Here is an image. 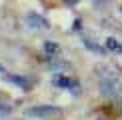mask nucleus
Returning <instances> with one entry per match:
<instances>
[{
    "mask_svg": "<svg viewBox=\"0 0 122 120\" xmlns=\"http://www.w3.org/2000/svg\"><path fill=\"white\" fill-rule=\"evenodd\" d=\"M100 92H102L104 96H118V94L122 92V86H120L118 80H116V76L102 78L100 80Z\"/></svg>",
    "mask_w": 122,
    "mask_h": 120,
    "instance_id": "obj_1",
    "label": "nucleus"
},
{
    "mask_svg": "<svg viewBox=\"0 0 122 120\" xmlns=\"http://www.w3.org/2000/svg\"><path fill=\"white\" fill-rule=\"evenodd\" d=\"M62 110L58 106H32L28 108V116H36V118H44V116H54L60 114Z\"/></svg>",
    "mask_w": 122,
    "mask_h": 120,
    "instance_id": "obj_2",
    "label": "nucleus"
},
{
    "mask_svg": "<svg viewBox=\"0 0 122 120\" xmlns=\"http://www.w3.org/2000/svg\"><path fill=\"white\" fill-rule=\"evenodd\" d=\"M52 82H54V86H58V88H64V90H78V80H74V78H70V76H64V74H56V76L52 78Z\"/></svg>",
    "mask_w": 122,
    "mask_h": 120,
    "instance_id": "obj_3",
    "label": "nucleus"
},
{
    "mask_svg": "<svg viewBox=\"0 0 122 120\" xmlns=\"http://www.w3.org/2000/svg\"><path fill=\"white\" fill-rule=\"evenodd\" d=\"M26 22L30 24V28H36V30H48L50 28L48 20L44 16H40V14H36V12H30L26 16Z\"/></svg>",
    "mask_w": 122,
    "mask_h": 120,
    "instance_id": "obj_4",
    "label": "nucleus"
},
{
    "mask_svg": "<svg viewBox=\"0 0 122 120\" xmlns=\"http://www.w3.org/2000/svg\"><path fill=\"white\" fill-rule=\"evenodd\" d=\"M4 78H6L8 82H14L16 86L24 88V90H30V88H32V80H28V78H24V76H16V74H4Z\"/></svg>",
    "mask_w": 122,
    "mask_h": 120,
    "instance_id": "obj_5",
    "label": "nucleus"
},
{
    "mask_svg": "<svg viewBox=\"0 0 122 120\" xmlns=\"http://www.w3.org/2000/svg\"><path fill=\"white\" fill-rule=\"evenodd\" d=\"M82 42H84V46L88 48V50H92V52H96V54H104L106 50L100 46V44H96L92 38H88V36H82Z\"/></svg>",
    "mask_w": 122,
    "mask_h": 120,
    "instance_id": "obj_6",
    "label": "nucleus"
},
{
    "mask_svg": "<svg viewBox=\"0 0 122 120\" xmlns=\"http://www.w3.org/2000/svg\"><path fill=\"white\" fill-rule=\"evenodd\" d=\"M44 52H46V56H50V58L60 56V46L56 42H46L44 44Z\"/></svg>",
    "mask_w": 122,
    "mask_h": 120,
    "instance_id": "obj_7",
    "label": "nucleus"
},
{
    "mask_svg": "<svg viewBox=\"0 0 122 120\" xmlns=\"http://www.w3.org/2000/svg\"><path fill=\"white\" fill-rule=\"evenodd\" d=\"M106 48L112 50V52H122V42L116 38H108L106 40Z\"/></svg>",
    "mask_w": 122,
    "mask_h": 120,
    "instance_id": "obj_8",
    "label": "nucleus"
},
{
    "mask_svg": "<svg viewBox=\"0 0 122 120\" xmlns=\"http://www.w3.org/2000/svg\"><path fill=\"white\" fill-rule=\"evenodd\" d=\"M10 110H12L10 106H4V104H0V116H4V114H8Z\"/></svg>",
    "mask_w": 122,
    "mask_h": 120,
    "instance_id": "obj_9",
    "label": "nucleus"
},
{
    "mask_svg": "<svg viewBox=\"0 0 122 120\" xmlns=\"http://www.w3.org/2000/svg\"><path fill=\"white\" fill-rule=\"evenodd\" d=\"M64 2H66V4H70V6H74V4L78 2V0H64Z\"/></svg>",
    "mask_w": 122,
    "mask_h": 120,
    "instance_id": "obj_10",
    "label": "nucleus"
},
{
    "mask_svg": "<svg viewBox=\"0 0 122 120\" xmlns=\"http://www.w3.org/2000/svg\"><path fill=\"white\" fill-rule=\"evenodd\" d=\"M94 2H102V4H104V2H106V0H94Z\"/></svg>",
    "mask_w": 122,
    "mask_h": 120,
    "instance_id": "obj_11",
    "label": "nucleus"
},
{
    "mask_svg": "<svg viewBox=\"0 0 122 120\" xmlns=\"http://www.w3.org/2000/svg\"><path fill=\"white\" fill-rule=\"evenodd\" d=\"M0 72H6V70H4V68H2V66H0Z\"/></svg>",
    "mask_w": 122,
    "mask_h": 120,
    "instance_id": "obj_12",
    "label": "nucleus"
},
{
    "mask_svg": "<svg viewBox=\"0 0 122 120\" xmlns=\"http://www.w3.org/2000/svg\"><path fill=\"white\" fill-rule=\"evenodd\" d=\"M120 14H122V6H120Z\"/></svg>",
    "mask_w": 122,
    "mask_h": 120,
    "instance_id": "obj_13",
    "label": "nucleus"
},
{
    "mask_svg": "<svg viewBox=\"0 0 122 120\" xmlns=\"http://www.w3.org/2000/svg\"><path fill=\"white\" fill-rule=\"evenodd\" d=\"M0 98H2V94H0Z\"/></svg>",
    "mask_w": 122,
    "mask_h": 120,
    "instance_id": "obj_14",
    "label": "nucleus"
}]
</instances>
